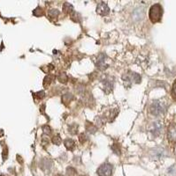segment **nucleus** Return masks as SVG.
Listing matches in <instances>:
<instances>
[{"mask_svg": "<svg viewBox=\"0 0 176 176\" xmlns=\"http://www.w3.org/2000/svg\"><path fill=\"white\" fill-rule=\"evenodd\" d=\"M86 130H87V132H89L90 134H94V133H96V132H97V128L96 125H94L91 123L88 122L86 123Z\"/></svg>", "mask_w": 176, "mask_h": 176, "instance_id": "2eb2a0df", "label": "nucleus"}, {"mask_svg": "<svg viewBox=\"0 0 176 176\" xmlns=\"http://www.w3.org/2000/svg\"><path fill=\"white\" fill-rule=\"evenodd\" d=\"M42 145H46V144H48V138H45V137H42Z\"/></svg>", "mask_w": 176, "mask_h": 176, "instance_id": "7c9ffc66", "label": "nucleus"}, {"mask_svg": "<svg viewBox=\"0 0 176 176\" xmlns=\"http://www.w3.org/2000/svg\"><path fill=\"white\" fill-rule=\"evenodd\" d=\"M33 15L36 16V17H42V15H45V12L40 7H36L34 11H33Z\"/></svg>", "mask_w": 176, "mask_h": 176, "instance_id": "4be33fe9", "label": "nucleus"}, {"mask_svg": "<svg viewBox=\"0 0 176 176\" xmlns=\"http://www.w3.org/2000/svg\"><path fill=\"white\" fill-rule=\"evenodd\" d=\"M70 18L73 21H75V22H80L81 20V14L79 12H73L71 14H70Z\"/></svg>", "mask_w": 176, "mask_h": 176, "instance_id": "a211bd4d", "label": "nucleus"}, {"mask_svg": "<svg viewBox=\"0 0 176 176\" xmlns=\"http://www.w3.org/2000/svg\"><path fill=\"white\" fill-rule=\"evenodd\" d=\"M33 96H34L35 99L42 100V99L45 98V91H39V92H37V93H33Z\"/></svg>", "mask_w": 176, "mask_h": 176, "instance_id": "b1692460", "label": "nucleus"}, {"mask_svg": "<svg viewBox=\"0 0 176 176\" xmlns=\"http://www.w3.org/2000/svg\"><path fill=\"white\" fill-rule=\"evenodd\" d=\"M122 79L124 81V85L126 87H130L132 84H140L142 81V77L138 73L134 71H127L123 75Z\"/></svg>", "mask_w": 176, "mask_h": 176, "instance_id": "f03ea898", "label": "nucleus"}, {"mask_svg": "<svg viewBox=\"0 0 176 176\" xmlns=\"http://www.w3.org/2000/svg\"><path fill=\"white\" fill-rule=\"evenodd\" d=\"M107 56L105 54H99L96 59V66L100 70H105L109 67V64L106 61Z\"/></svg>", "mask_w": 176, "mask_h": 176, "instance_id": "39448f33", "label": "nucleus"}, {"mask_svg": "<svg viewBox=\"0 0 176 176\" xmlns=\"http://www.w3.org/2000/svg\"><path fill=\"white\" fill-rule=\"evenodd\" d=\"M53 167L52 161L47 158H42L40 161V168L45 173H50Z\"/></svg>", "mask_w": 176, "mask_h": 176, "instance_id": "1a4fd4ad", "label": "nucleus"}, {"mask_svg": "<svg viewBox=\"0 0 176 176\" xmlns=\"http://www.w3.org/2000/svg\"><path fill=\"white\" fill-rule=\"evenodd\" d=\"M79 140H80L81 144H84L85 142H87L88 140H89V137H88L85 133H81L79 136Z\"/></svg>", "mask_w": 176, "mask_h": 176, "instance_id": "cd10ccee", "label": "nucleus"}, {"mask_svg": "<svg viewBox=\"0 0 176 176\" xmlns=\"http://www.w3.org/2000/svg\"><path fill=\"white\" fill-rule=\"evenodd\" d=\"M58 79L61 84H66L68 81V77L65 72H61L60 73V75L58 76Z\"/></svg>", "mask_w": 176, "mask_h": 176, "instance_id": "6ab92c4d", "label": "nucleus"}, {"mask_svg": "<svg viewBox=\"0 0 176 176\" xmlns=\"http://www.w3.org/2000/svg\"><path fill=\"white\" fill-rule=\"evenodd\" d=\"M167 138L171 143L176 142V123H173L169 126L167 130Z\"/></svg>", "mask_w": 176, "mask_h": 176, "instance_id": "9b49d317", "label": "nucleus"}, {"mask_svg": "<svg viewBox=\"0 0 176 176\" xmlns=\"http://www.w3.org/2000/svg\"><path fill=\"white\" fill-rule=\"evenodd\" d=\"M151 155L154 158H161L166 155V151L162 148H156V149L152 150Z\"/></svg>", "mask_w": 176, "mask_h": 176, "instance_id": "f8f14e48", "label": "nucleus"}, {"mask_svg": "<svg viewBox=\"0 0 176 176\" xmlns=\"http://www.w3.org/2000/svg\"><path fill=\"white\" fill-rule=\"evenodd\" d=\"M53 79H54V77H53L52 75H48V76H46V77L45 78V79H43V86H45V87H48V86L51 84V82L53 81Z\"/></svg>", "mask_w": 176, "mask_h": 176, "instance_id": "412c9836", "label": "nucleus"}, {"mask_svg": "<svg viewBox=\"0 0 176 176\" xmlns=\"http://www.w3.org/2000/svg\"><path fill=\"white\" fill-rule=\"evenodd\" d=\"M56 176H64V175H62V174H57Z\"/></svg>", "mask_w": 176, "mask_h": 176, "instance_id": "473e14b6", "label": "nucleus"}, {"mask_svg": "<svg viewBox=\"0 0 176 176\" xmlns=\"http://www.w3.org/2000/svg\"><path fill=\"white\" fill-rule=\"evenodd\" d=\"M60 11H58V9H51L49 12H48V16L51 18V19H52V20H55V19H57L58 18V16L60 15Z\"/></svg>", "mask_w": 176, "mask_h": 176, "instance_id": "dca6fc26", "label": "nucleus"}, {"mask_svg": "<svg viewBox=\"0 0 176 176\" xmlns=\"http://www.w3.org/2000/svg\"><path fill=\"white\" fill-rule=\"evenodd\" d=\"M52 143L56 145H60L61 144V137H60V135H55L54 137H52Z\"/></svg>", "mask_w": 176, "mask_h": 176, "instance_id": "393cba45", "label": "nucleus"}, {"mask_svg": "<svg viewBox=\"0 0 176 176\" xmlns=\"http://www.w3.org/2000/svg\"><path fill=\"white\" fill-rule=\"evenodd\" d=\"M113 170V166L111 163L105 162L102 164L97 170V173L98 176H112Z\"/></svg>", "mask_w": 176, "mask_h": 176, "instance_id": "20e7f679", "label": "nucleus"}, {"mask_svg": "<svg viewBox=\"0 0 176 176\" xmlns=\"http://www.w3.org/2000/svg\"><path fill=\"white\" fill-rule=\"evenodd\" d=\"M112 150L116 155H119V156L121 155V147L117 143H115L112 145Z\"/></svg>", "mask_w": 176, "mask_h": 176, "instance_id": "5701e85b", "label": "nucleus"}, {"mask_svg": "<svg viewBox=\"0 0 176 176\" xmlns=\"http://www.w3.org/2000/svg\"><path fill=\"white\" fill-rule=\"evenodd\" d=\"M81 176H86V175H81Z\"/></svg>", "mask_w": 176, "mask_h": 176, "instance_id": "72a5a7b5", "label": "nucleus"}, {"mask_svg": "<svg viewBox=\"0 0 176 176\" xmlns=\"http://www.w3.org/2000/svg\"><path fill=\"white\" fill-rule=\"evenodd\" d=\"M78 125L77 124H72L68 127V132L71 135H76L78 132Z\"/></svg>", "mask_w": 176, "mask_h": 176, "instance_id": "aec40b11", "label": "nucleus"}, {"mask_svg": "<svg viewBox=\"0 0 176 176\" xmlns=\"http://www.w3.org/2000/svg\"><path fill=\"white\" fill-rule=\"evenodd\" d=\"M63 12H64L65 13L71 14L73 12H74V6H73L71 4L66 2V3L63 5Z\"/></svg>", "mask_w": 176, "mask_h": 176, "instance_id": "f3484780", "label": "nucleus"}, {"mask_svg": "<svg viewBox=\"0 0 176 176\" xmlns=\"http://www.w3.org/2000/svg\"><path fill=\"white\" fill-rule=\"evenodd\" d=\"M172 95H173V97L176 100V79H175V81L173 82V88H172Z\"/></svg>", "mask_w": 176, "mask_h": 176, "instance_id": "c85d7f7f", "label": "nucleus"}, {"mask_svg": "<svg viewBox=\"0 0 176 176\" xmlns=\"http://www.w3.org/2000/svg\"><path fill=\"white\" fill-rule=\"evenodd\" d=\"M76 174V170L74 167H67L66 168V175L67 176H75Z\"/></svg>", "mask_w": 176, "mask_h": 176, "instance_id": "a878e982", "label": "nucleus"}, {"mask_svg": "<svg viewBox=\"0 0 176 176\" xmlns=\"http://www.w3.org/2000/svg\"><path fill=\"white\" fill-rule=\"evenodd\" d=\"M102 84H103V90L104 92L108 94L112 92L113 90V86H114V79L113 78H111V77H107V78H105L102 81Z\"/></svg>", "mask_w": 176, "mask_h": 176, "instance_id": "423d86ee", "label": "nucleus"}, {"mask_svg": "<svg viewBox=\"0 0 176 176\" xmlns=\"http://www.w3.org/2000/svg\"><path fill=\"white\" fill-rule=\"evenodd\" d=\"M144 9L143 7H137L136 8L133 12H132V19H133L134 21L137 22V21H141L143 18H144Z\"/></svg>", "mask_w": 176, "mask_h": 176, "instance_id": "9d476101", "label": "nucleus"}, {"mask_svg": "<svg viewBox=\"0 0 176 176\" xmlns=\"http://www.w3.org/2000/svg\"><path fill=\"white\" fill-rule=\"evenodd\" d=\"M166 110V104L163 100H155L151 102L150 106V112L155 116H159L163 114Z\"/></svg>", "mask_w": 176, "mask_h": 176, "instance_id": "f257e3e1", "label": "nucleus"}, {"mask_svg": "<svg viewBox=\"0 0 176 176\" xmlns=\"http://www.w3.org/2000/svg\"><path fill=\"white\" fill-rule=\"evenodd\" d=\"M162 129H163L162 123L160 122H154L150 126L149 131L153 137H158L161 134V132H162Z\"/></svg>", "mask_w": 176, "mask_h": 176, "instance_id": "0eeeda50", "label": "nucleus"}, {"mask_svg": "<svg viewBox=\"0 0 176 176\" xmlns=\"http://www.w3.org/2000/svg\"><path fill=\"white\" fill-rule=\"evenodd\" d=\"M7 153H8V150H7V148H5V150L3 151V154H2L4 160L6 159V158H7Z\"/></svg>", "mask_w": 176, "mask_h": 176, "instance_id": "c756f323", "label": "nucleus"}, {"mask_svg": "<svg viewBox=\"0 0 176 176\" xmlns=\"http://www.w3.org/2000/svg\"><path fill=\"white\" fill-rule=\"evenodd\" d=\"M64 144L66 146V148L68 150V151H74L76 147V144L75 142L71 139V138H66L65 141H64Z\"/></svg>", "mask_w": 176, "mask_h": 176, "instance_id": "ddd939ff", "label": "nucleus"}, {"mask_svg": "<svg viewBox=\"0 0 176 176\" xmlns=\"http://www.w3.org/2000/svg\"><path fill=\"white\" fill-rule=\"evenodd\" d=\"M163 15V9L159 4L153 5L149 11V18L152 23L159 22L162 19Z\"/></svg>", "mask_w": 176, "mask_h": 176, "instance_id": "7ed1b4c3", "label": "nucleus"}, {"mask_svg": "<svg viewBox=\"0 0 176 176\" xmlns=\"http://www.w3.org/2000/svg\"><path fill=\"white\" fill-rule=\"evenodd\" d=\"M45 104H42V107L40 108V111L42 114H45Z\"/></svg>", "mask_w": 176, "mask_h": 176, "instance_id": "2f4dec72", "label": "nucleus"}, {"mask_svg": "<svg viewBox=\"0 0 176 176\" xmlns=\"http://www.w3.org/2000/svg\"><path fill=\"white\" fill-rule=\"evenodd\" d=\"M96 12L97 14H99V15H101V16H106L110 12V8L105 2L102 1V2L98 3L97 9H96Z\"/></svg>", "mask_w": 176, "mask_h": 176, "instance_id": "6e6552de", "label": "nucleus"}, {"mask_svg": "<svg viewBox=\"0 0 176 176\" xmlns=\"http://www.w3.org/2000/svg\"><path fill=\"white\" fill-rule=\"evenodd\" d=\"M42 129V132L45 135H50L51 133V129L49 125H43Z\"/></svg>", "mask_w": 176, "mask_h": 176, "instance_id": "bb28decb", "label": "nucleus"}, {"mask_svg": "<svg viewBox=\"0 0 176 176\" xmlns=\"http://www.w3.org/2000/svg\"><path fill=\"white\" fill-rule=\"evenodd\" d=\"M73 100H74V95H73L72 93H65V94L62 96V98H61L62 103H63L64 105H66V106L69 105V104H70V102H71Z\"/></svg>", "mask_w": 176, "mask_h": 176, "instance_id": "4468645a", "label": "nucleus"}]
</instances>
